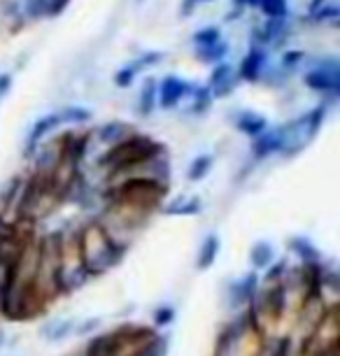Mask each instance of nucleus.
<instances>
[{"mask_svg":"<svg viewBox=\"0 0 340 356\" xmlns=\"http://www.w3.org/2000/svg\"><path fill=\"white\" fill-rule=\"evenodd\" d=\"M75 324L77 321L75 319H51V321H47V324H42V328H40V338H42L44 342H61L65 340L68 335L75 331Z\"/></svg>","mask_w":340,"mask_h":356,"instance_id":"17","label":"nucleus"},{"mask_svg":"<svg viewBox=\"0 0 340 356\" xmlns=\"http://www.w3.org/2000/svg\"><path fill=\"white\" fill-rule=\"evenodd\" d=\"M289 250L298 259V264H301V266H305V264H319V261H324L322 254H319V250L310 243L308 238H291L289 240Z\"/></svg>","mask_w":340,"mask_h":356,"instance_id":"20","label":"nucleus"},{"mask_svg":"<svg viewBox=\"0 0 340 356\" xmlns=\"http://www.w3.org/2000/svg\"><path fill=\"white\" fill-rule=\"evenodd\" d=\"M0 347H5V333L0 331Z\"/></svg>","mask_w":340,"mask_h":356,"instance_id":"45","label":"nucleus"},{"mask_svg":"<svg viewBox=\"0 0 340 356\" xmlns=\"http://www.w3.org/2000/svg\"><path fill=\"white\" fill-rule=\"evenodd\" d=\"M245 8H259V0H245Z\"/></svg>","mask_w":340,"mask_h":356,"instance_id":"44","label":"nucleus"},{"mask_svg":"<svg viewBox=\"0 0 340 356\" xmlns=\"http://www.w3.org/2000/svg\"><path fill=\"white\" fill-rule=\"evenodd\" d=\"M238 82H240V77L233 72V75L226 79V82H222L219 86H215V89H210V93H212V98H226V96H231L233 91H236V86H238Z\"/></svg>","mask_w":340,"mask_h":356,"instance_id":"38","label":"nucleus"},{"mask_svg":"<svg viewBox=\"0 0 340 356\" xmlns=\"http://www.w3.org/2000/svg\"><path fill=\"white\" fill-rule=\"evenodd\" d=\"M303 82H305L308 89L326 96L324 103L331 105L333 100L338 98V93H340V70H317V68H312V70L305 72Z\"/></svg>","mask_w":340,"mask_h":356,"instance_id":"6","label":"nucleus"},{"mask_svg":"<svg viewBox=\"0 0 340 356\" xmlns=\"http://www.w3.org/2000/svg\"><path fill=\"white\" fill-rule=\"evenodd\" d=\"M31 159H33V172L51 177L58 170V165H61V145H58V140L40 143V147Z\"/></svg>","mask_w":340,"mask_h":356,"instance_id":"9","label":"nucleus"},{"mask_svg":"<svg viewBox=\"0 0 340 356\" xmlns=\"http://www.w3.org/2000/svg\"><path fill=\"white\" fill-rule=\"evenodd\" d=\"M189 89H191V82H184L182 77H177V75L163 77L156 91V105L163 107V110H172V107L179 105V100L184 96H189Z\"/></svg>","mask_w":340,"mask_h":356,"instance_id":"8","label":"nucleus"},{"mask_svg":"<svg viewBox=\"0 0 340 356\" xmlns=\"http://www.w3.org/2000/svg\"><path fill=\"white\" fill-rule=\"evenodd\" d=\"M103 319L101 317H89V319H82L75 324V335H91V333H98V328H101Z\"/></svg>","mask_w":340,"mask_h":356,"instance_id":"37","label":"nucleus"},{"mask_svg":"<svg viewBox=\"0 0 340 356\" xmlns=\"http://www.w3.org/2000/svg\"><path fill=\"white\" fill-rule=\"evenodd\" d=\"M189 96H191V107H189L191 114H205L212 107V100H215L208 86H196V84H191Z\"/></svg>","mask_w":340,"mask_h":356,"instance_id":"25","label":"nucleus"},{"mask_svg":"<svg viewBox=\"0 0 340 356\" xmlns=\"http://www.w3.org/2000/svg\"><path fill=\"white\" fill-rule=\"evenodd\" d=\"M286 19H266V24L257 26L254 29V44L261 47V44H275L280 47L282 38H286Z\"/></svg>","mask_w":340,"mask_h":356,"instance_id":"14","label":"nucleus"},{"mask_svg":"<svg viewBox=\"0 0 340 356\" xmlns=\"http://www.w3.org/2000/svg\"><path fill=\"white\" fill-rule=\"evenodd\" d=\"M58 114V122L61 124H86L91 122V110H86V107H79V105H70V107H63Z\"/></svg>","mask_w":340,"mask_h":356,"instance_id":"28","label":"nucleus"},{"mask_svg":"<svg viewBox=\"0 0 340 356\" xmlns=\"http://www.w3.org/2000/svg\"><path fill=\"white\" fill-rule=\"evenodd\" d=\"M161 61H163V51H145L143 56H138L136 61H131L129 65L140 75L143 70H147V68H152V65H156Z\"/></svg>","mask_w":340,"mask_h":356,"instance_id":"32","label":"nucleus"},{"mask_svg":"<svg viewBox=\"0 0 340 356\" xmlns=\"http://www.w3.org/2000/svg\"><path fill=\"white\" fill-rule=\"evenodd\" d=\"M10 89H12V75L10 72H3V75H0V100L8 96Z\"/></svg>","mask_w":340,"mask_h":356,"instance_id":"41","label":"nucleus"},{"mask_svg":"<svg viewBox=\"0 0 340 356\" xmlns=\"http://www.w3.org/2000/svg\"><path fill=\"white\" fill-rule=\"evenodd\" d=\"M259 10L266 19H286L289 15V3L286 0H259Z\"/></svg>","mask_w":340,"mask_h":356,"instance_id":"29","label":"nucleus"},{"mask_svg":"<svg viewBox=\"0 0 340 356\" xmlns=\"http://www.w3.org/2000/svg\"><path fill=\"white\" fill-rule=\"evenodd\" d=\"M303 61H305V54H303V51H298V49H294V51H284V54H282V61H280V70H284L286 75H289V72H291V70H296Z\"/></svg>","mask_w":340,"mask_h":356,"instance_id":"34","label":"nucleus"},{"mask_svg":"<svg viewBox=\"0 0 340 356\" xmlns=\"http://www.w3.org/2000/svg\"><path fill=\"white\" fill-rule=\"evenodd\" d=\"M259 286H261V280H259L257 270H252L248 275H243L240 280L231 282L229 291H226V296H229L226 300H229L231 310H236V312L245 310V307H248V303H250V298L259 291Z\"/></svg>","mask_w":340,"mask_h":356,"instance_id":"7","label":"nucleus"},{"mask_svg":"<svg viewBox=\"0 0 340 356\" xmlns=\"http://www.w3.org/2000/svg\"><path fill=\"white\" fill-rule=\"evenodd\" d=\"M284 147V126H277V129H266L261 136L254 138L252 143V156L257 161L268 159L273 154L282 152Z\"/></svg>","mask_w":340,"mask_h":356,"instance_id":"10","label":"nucleus"},{"mask_svg":"<svg viewBox=\"0 0 340 356\" xmlns=\"http://www.w3.org/2000/svg\"><path fill=\"white\" fill-rule=\"evenodd\" d=\"M68 5H70V0H49V17H58V15H63Z\"/></svg>","mask_w":340,"mask_h":356,"instance_id":"40","label":"nucleus"},{"mask_svg":"<svg viewBox=\"0 0 340 356\" xmlns=\"http://www.w3.org/2000/svg\"><path fill=\"white\" fill-rule=\"evenodd\" d=\"M250 261H252V266H254V270H266L270 264H275V250H273V245L266 243V240L254 243L250 250Z\"/></svg>","mask_w":340,"mask_h":356,"instance_id":"23","label":"nucleus"},{"mask_svg":"<svg viewBox=\"0 0 340 356\" xmlns=\"http://www.w3.org/2000/svg\"><path fill=\"white\" fill-rule=\"evenodd\" d=\"M191 40L196 47H208V44H215L222 40V31H219V26H205V29L193 33Z\"/></svg>","mask_w":340,"mask_h":356,"instance_id":"31","label":"nucleus"},{"mask_svg":"<svg viewBox=\"0 0 340 356\" xmlns=\"http://www.w3.org/2000/svg\"><path fill=\"white\" fill-rule=\"evenodd\" d=\"M201 3H210V0H201Z\"/></svg>","mask_w":340,"mask_h":356,"instance_id":"46","label":"nucleus"},{"mask_svg":"<svg viewBox=\"0 0 340 356\" xmlns=\"http://www.w3.org/2000/svg\"><path fill=\"white\" fill-rule=\"evenodd\" d=\"M165 147L161 143H156L154 138L143 136V133H133L131 138L122 140L119 145L108 147V152L98 159V168H103L105 172H119L126 170V168H133L143 161H147L156 154H163Z\"/></svg>","mask_w":340,"mask_h":356,"instance_id":"3","label":"nucleus"},{"mask_svg":"<svg viewBox=\"0 0 340 356\" xmlns=\"http://www.w3.org/2000/svg\"><path fill=\"white\" fill-rule=\"evenodd\" d=\"M22 15L29 22H40L49 17V0H22Z\"/></svg>","mask_w":340,"mask_h":356,"instance_id":"26","label":"nucleus"},{"mask_svg":"<svg viewBox=\"0 0 340 356\" xmlns=\"http://www.w3.org/2000/svg\"><path fill=\"white\" fill-rule=\"evenodd\" d=\"M15 280H17V266L0 261V296L15 284Z\"/></svg>","mask_w":340,"mask_h":356,"instance_id":"35","label":"nucleus"},{"mask_svg":"<svg viewBox=\"0 0 340 356\" xmlns=\"http://www.w3.org/2000/svg\"><path fill=\"white\" fill-rule=\"evenodd\" d=\"M236 129L243 133V136L257 138L268 129V122H266V117H261V114L248 110V112H240L236 117Z\"/></svg>","mask_w":340,"mask_h":356,"instance_id":"19","label":"nucleus"},{"mask_svg":"<svg viewBox=\"0 0 340 356\" xmlns=\"http://www.w3.org/2000/svg\"><path fill=\"white\" fill-rule=\"evenodd\" d=\"M61 122H58V114L51 112V114H44V117H40L35 124H33V129L29 133V138H26V145H24V159H31L35 149L40 147V143L49 136L51 131L58 129Z\"/></svg>","mask_w":340,"mask_h":356,"instance_id":"12","label":"nucleus"},{"mask_svg":"<svg viewBox=\"0 0 340 356\" xmlns=\"http://www.w3.org/2000/svg\"><path fill=\"white\" fill-rule=\"evenodd\" d=\"M152 321H154V326L159 328H163V326H168L175 321V310L168 305H161V307H156L154 314H152Z\"/></svg>","mask_w":340,"mask_h":356,"instance_id":"36","label":"nucleus"},{"mask_svg":"<svg viewBox=\"0 0 340 356\" xmlns=\"http://www.w3.org/2000/svg\"><path fill=\"white\" fill-rule=\"evenodd\" d=\"M77 252H79V261H82V266L86 268V273L91 275V280L110 273L112 268L122 264V259L126 257L124 247H117L115 243H110V238L103 233V228L93 219L79 224Z\"/></svg>","mask_w":340,"mask_h":356,"instance_id":"1","label":"nucleus"},{"mask_svg":"<svg viewBox=\"0 0 340 356\" xmlns=\"http://www.w3.org/2000/svg\"><path fill=\"white\" fill-rule=\"evenodd\" d=\"M133 126L131 124H126V122H108V124H103L101 129L96 131V136H98V140H101L103 145H108V147H112V145H119L122 140H126V138H131L133 136Z\"/></svg>","mask_w":340,"mask_h":356,"instance_id":"18","label":"nucleus"},{"mask_svg":"<svg viewBox=\"0 0 340 356\" xmlns=\"http://www.w3.org/2000/svg\"><path fill=\"white\" fill-rule=\"evenodd\" d=\"M338 17H340V5H338V3H333V0H331V3H324L317 12H312V15H308V22H312V24L336 22Z\"/></svg>","mask_w":340,"mask_h":356,"instance_id":"30","label":"nucleus"},{"mask_svg":"<svg viewBox=\"0 0 340 356\" xmlns=\"http://www.w3.org/2000/svg\"><path fill=\"white\" fill-rule=\"evenodd\" d=\"M91 282V275L86 273V268L82 266L79 257H63V264L58 268L56 275V286L58 296H70L84 289Z\"/></svg>","mask_w":340,"mask_h":356,"instance_id":"5","label":"nucleus"},{"mask_svg":"<svg viewBox=\"0 0 340 356\" xmlns=\"http://www.w3.org/2000/svg\"><path fill=\"white\" fill-rule=\"evenodd\" d=\"M219 250H222L219 235H215V233L208 235V238L203 240L201 250H198V257H196V268H198V270H208V268L215 266Z\"/></svg>","mask_w":340,"mask_h":356,"instance_id":"21","label":"nucleus"},{"mask_svg":"<svg viewBox=\"0 0 340 356\" xmlns=\"http://www.w3.org/2000/svg\"><path fill=\"white\" fill-rule=\"evenodd\" d=\"M136 77H138V72L133 70L131 65H124L122 70L115 72V84L119 86V89H129V86L136 82Z\"/></svg>","mask_w":340,"mask_h":356,"instance_id":"39","label":"nucleus"},{"mask_svg":"<svg viewBox=\"0 0 340 356\" xmlns=\"http://www.w3.org/2000/svg\"><path fill=\"white\" fill-rule=\"evenodd\" d=\"M82 356H119V333H96L86 342V347L79 352Z\"/></svg>","mask_w":340,"mask_h":356,"instance_id":"13","label":"nucleus"},{"mask_svg":"<svg viewBox=\"0 0 340 356\" xmlns=\"http://www.w3.org/2000/svg\"><path fill=\"white\" fill-rule=\"evenodd\" d=\"M136 3H143V0H136Z\"/></svg>","mask_w":340,"mask_h":356,"instance_id":"48","label":"nucleus"},{"mask_svg":"<svg viewBox=\"0 0 340 356\" xmlns=\"http://www.w3.org/2000/svg\"><path fill=\"white\" fill-rule=\"evenodd\" d=\"M170 193V184L149 182V179H124L115 186H105L103 203L105 207H129V210L154 214L161 210L165 196Z\"/></svg>","mask_w":340,"mask_h":356,"instance_id":"2","label":"nucleus"},{"mask_svg":"<svg viewBox=\"0 0 340 356\" xmlns=\"http://www.w3.org/2000/svg\"><path fill=\"white\" fill-rule=\"evenodd\" d=\"M226 54H229V44H226L224 40H219V42L208 44V47H196V58L201 63H208V65L224 63Z\"/></svg>","mask_w":340,"mask_h":356,"instance_id":"24","label":"nucleus"},{"mask_svg":"<svg viewBox=\"0 0 340 356\" xmlns=\"http://www.w3.org/2000/svg\"><path fill=\"white\" fill-rule=\"evenodd\" d=\"M198 3H201V0H182V5H179V8H182V10H179V17H184V19L191 17Z\"/></svg>","mask_w":340,"mask_h":356,"instance_id":"42","label":"nucleus"},{"mask_svg":"<svg viewBox=\"0 0 340 356\" xmlns=\"http://www.w3.org/2000/svg\"><path fill=\"white\" fill-rule=\"evenodd\" d=\"M161 212L165 217H196L203 212V203L198 196H177L170 203L161 205Z\"/></svg>","mask_w":340,"mask_h":356,"instance_id":"15","label":"nucleus"},{"mask_svg":"<svg viewBox=\"0 0 340 356\" xmlns=\"http://www.w3.org/2000/svg\"><path fill=\"white\" fill-rule=\"evenodd\" d=\"M266 65H268V51H266L264 47L252 44L248 56H245L243 63H240L238 77L245 79V82H259L266 72Z\"/></svg>","mask_w":340,"mask_h":356,"instance_id":"11","label":"nucleus"},{"mask_svg":"<svg viewBox=\"0 0 340 356\" xmlns=\"http://www.w3.org/2000/svg\"><path fill=\"white\" fill-rule=\"evenodd\" d=\"M24 186V175H15V177L8 179V184L0 189V217L10 219L12 212H15V205L19 200V193H22Z\"/></svg>","mask_w":340,"mask_h":356,"instance_id":"16","label":"nucleus"},{"mask_svg":"<svg viewBox=\"0 0 340 356\" xmlns=\"http://www.w3.org/2000/svg\"><path fill=\"white\" fill-rule=\"evenodd\" d=\"M47 307L49 303L31 282L15 280V284L0 296V317L5 321H33L44 314Z\"/></svg>","mask_w":340,"mask_h":356,"instance_id":"4","label":"nucleus"},{"mask_svg":"<svg viewBox=\"0 0 340 356\" xmlns=\"http://www.w3.org/2000/svg\"><path fill=\"white\" fill-rule=\"evenodd\" d=\"M156 91H159V82L154 77H147L143 82V89H140L138 96V114L140 117H149L156 107Z\"/></svg>","mask_w":340,"mask_h":356,"instance_id":"22","label":"nucleus"},{"mask_svg":"<svg viewBox=\"0 0 340 356\" xmlns=\"http://www.w3.org/2000/svg\"><path fill=\"white\" fill-rule=\"evenodd\" d=\"M70 356H82V354H70Z\"/></svg>","mask_w":340,"mask_h":356,"instance_id":"47","label":"nucleus"},{"mask_svg":"<svg viewBox=\"0 0 340 356\" xmlns=\"http://www.w3.org/2000/svg\"><path fill=\"white\" fill-rule=\"evenodd\" d=\"M326 3V0H310V5H308V12L312 15V12H317L319 8H322V5Z\"/></svg>","mask_w":340,"mask_h":356,"instance_id":"43","label":"nucleus"},{"mask_svg":"<svg viewBox=\"0 0 340 356\" xmlns=\"http://www.w3.org/2000/svg\"><path fill=\"white\" fill-rule=\"evenodd\" d=\"M233 75V68L231 63H217L215 68H212L210 72V79H208V89H215V86H219L222 82H226Z\"/></svg>","mask_w":340,"mask_h":356,"instance_id":"33","label":"nucleus"},{"mask_svg":"<svg viewBox=\"0 0 340 356\" xmlns=\"http://www.w3.org/2000/svg\"><path fill=\"white\" fill-rule=\"evenodd\" d=\"M212 163H215V159L210 156V154H201V156H196L191 161L189 170H186V177L191 179V182H201V179L212 170Z\"/></svg>","mask_w":340,"mask_h":356,"instance_id":"27","label":"nucleus"}]
</instances>
